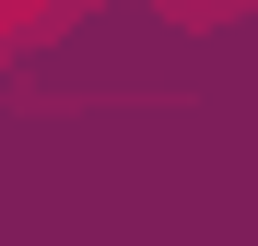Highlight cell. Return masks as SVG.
Listing matches in <instances>:
<instances>
[{
    "label": "cell",
    "instance_id": "1",
    "mask_svg": "<svg viewBox=\"0 0 258 246\" xmlns=\"http://www.w3.org/2000/svg\"><path fill=\"white\" fill-rule=\"evenodd\" d=\"M164 12H176L188 35H211V24H235V12H258V0H164Z\"/></svg>",
    "mask_w": 258,
    "mask_h": 246
}]
</instances>
